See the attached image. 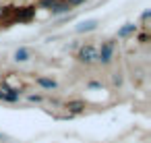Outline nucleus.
Returning <instances> with one entry per match:
<instances>
[{
    "label": "nucleus",
    "instance_id": "nucleus-1",
    "mask_svg": "<svg viewBox=\"0 0 151 143\" xmlns=\"http://www.w3.org/2000/svg\"><path fill=\"white\" fill-rule=\"evenodd\" d=\"M114 50H116V42H114V40L104 42V44L99 46V50H97V62H101V64H110L112 58H114Z\"/></svg>",
    "mask_w": 151,
    "mask_h": 143
},
{
    "label": "nucleus",
    "instance_id": "nucleus-2",
    "mask_svg": "<svg viewBox=\"0 0 151 143\" xmlns=\"http://www.w3.org/2000/svg\"><path fill=\"white\" fill-rule=\"evenodd\" d=\"M77 60L83 62V64H93V62H97V48L91 46V44L81 46L79 52H77Z\"/></svg>",
    "mask_w": 151,
    "mask_h": 143
},
{
    "label": "nucleus",
    "instance_id": "nucleus-3",
    "mask_svg": "<svg viewBox=\"0 0 151 143\" xmlns=\"http://www.w3.org/2000/svg\"><path fill=\"white\" fill-rule=\"evenodd\" d=\"M19 95H21L19 89H13V87H9L2 81V87H0V100H4V102H19Z\"/></svg>",
    "mask_w": 151,
    "mask_h": 143
},
{
    "label": "nucleus",
    "instance_id": "nucleus-4",
    "mask_svg": "<svg viewBox=\"0 0 151 143\" xmlns=\"http://www.w3.org/2000/svg\"><path fill=\"white\" fill-rule=\"evenodd\" d=\"M33 15H35V6H25V9H19V11H15V19L17 21H31L33 19Z\"/></svg>",
    "mask_w": 151,
    "mask_h": 143
},
{
    "label": "nucleus",
    "instance_id": "nucleus-5",
    "mask_svg": "<svg viewBox=\"0 0 151 143\" xmlns=\"http://www.w3.org/2000/svg\"><path fill=\"white\" fill-rule=\"evenodd\" d=\"M70 11H73V6L66 2V0H60V2H58V4L50 11V13H52L54 17H58V15H66V13H70Z\"/></svg>",
    "mask_w": 151,
    "mask_h": 143
},
{
    "label": "nucleus",
    "instance_id": "nucleus-6",
    "mask_svg": "<svg viewBox=\"0 0 151 143\" xmlns=\"http://www.w3.org/2000/svg\"><path fill=\"white\" fill-rule=\"evenodd\" d=\"M66 110L73 112V114H79V112L85 110V102L83 100H70V102H66Z\"/></svg>",
    "mask_w": 151,
    "mask_h": 143
},
{
    "label": "nucleus",
    "instance_id": "nucleus-7",
    "mask_svg": "<svg viewBox=\"0 0 151 143\" xmlns=\"http://www.w3.org/2000/svg\"><path fill=\"white\" fill-rule=\"evenodd\" d=\"M35 83H37L40 87H44V89H58V83H56L54 79H46V77H37V79H35Z\"/></svg>",
    "mask_w": 151,
    "mask_h": 143
},
{
    "label": "nucleus",
    "instance_id": "nucleus-8",
    "mask_svg": "<svg viewBox=\"0 0 151 143\" xmlns=\"http://www.w3.org/2000/svg\"><path fill=\"white\" fill-rule=\"evenodd\" d=\"M134 31H137V25L134 23H126L122 29H118V38H126V35H130Z\"/></svg>",
    "mask_w": 151,
    "mask_h": 143
},
{
    "label": "nucleus",
    "instance_id": "nucleus-9",
    "mask_svg": "<svg viewBox=\"0 0 151 143\" xmlns=\"http://www.w3.org/2000/svg\"><path fill=\"white\" fill-rule=\"evenodd\" d=\"M29 56H31V52H29L27 48H19V50L15 52V60H17V62H25V60H29Z\"/></svg>",
    "mask_w": 151,
    "mask_h": 143
},
{
    "label": "nucleus",
    "instance_id": "nucleus-10",
    "mask_svg": "<svg viewBox=\"0 0 151 143\" xmlns=\"http://www.w3.org/2000/svg\"><path fill=\"white\" fill-rule=\"evenodd\" d=\"M95 27H97V21H83V23L77 27V31H79V33H83V31H93Z\"/></svg>",
    "mask_w": 151,
    "mask_h": 143
},
{
    "label": "nucleus",
    "instance_id": "nucleus-11",
    "mask_svg": "<svg viewBox=\"0 0 151 143\" xmlns=\"http://www.w3.org/2000/svg\"><path fill=\"white\" fill-rule=\"evenodd\" d=\"M58 2H60V0H40V9H48V11H52Z\"/></svg>",
    "mask_w": 151,
    "mask_h": 143
},
{
    "label": "nucleus",
    "instance_id": "nucleus-12",
    "mask_svg": "<svg viewBox=\"0 0 151 143\" xmlns=\"http://www.w3.org/2000/svg\"><path fill=\"white\" fill-rule=\"evenodd\" d=\"M66 2L70 4V6H79V4H83L85 0H66Z\"/></svg>",
    "mask_w": 151,
    "mask_h": 143
},
{
    "label": "nucleus",
    "instance_id": "nucleus-13",
    "mask_svg": "<svg viewBox=\"0 0 151 143\" xmlns=\"http://www.w3.org/2000/svg\"><path fill=\"white\" fill-rule=\"evenodd\" d=\"M29 102H42V95H29Z\"/></svg>",
    "mask_w": 151,
    "mask_h": 143
},
{
    "label": "nucleus",
    "instance_id": "nucleus-14",
    "mask_svg": "<svg viewBox=\"0 0 151 143\" xmlns=\"http://www.w3.org/2000/svg\"><path fill=\"white\" fill-rule=\"evenodd\" d=\"M139 42H141V44H147V35L141 33V35H139Z\"/></svg>",
    "mask_w": 151,
    "mask_h": 143
}]
</instances>
